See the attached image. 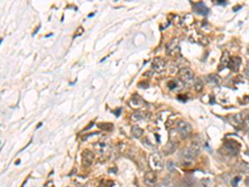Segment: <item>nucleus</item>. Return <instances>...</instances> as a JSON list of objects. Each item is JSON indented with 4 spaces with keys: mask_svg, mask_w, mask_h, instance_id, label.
<instances>
[{
    "mask_svg": "<svg viewBox=\"0 0 249 187\" xmlns=\"http://www.w3.org/2000/svg\"><path fill=\"white\" fill-rule=\"evenodd\" d=\"M199 151V146L196 143H194L191 146L185 147L184 149L182 150L181 153H180L182 161L185 163H189L195 158Z\"/></svg>",
    "mask_w": 249,
    "mask_h": 187,
    "instance_id": "nucleus-1",
    "label": "nucleus"
},
{
    "mask_svg": "<svg viewBox=\"0 0 249 187\" xmlns=\"http://www.w3.org/2000/svg\"><path fill=\"white\" fill-rule=\"evenodd\" d=\"M176 131L181 138H186L192 132L191 126L185 121H179L177 124Z\"/></svg>",
    "mask_w": 249,
    "mask_h": 187,
    "instance_id": "nucleus-2",
    "label": "nucleus"
},
{
    "mask_svg": "<svg viewBox=\"0 0 249 187\" xmlns=\"http://www.w3.org/2000/svg\"><path fill=\"white\" fill-rule=\"evenodd\" d=\"M179 77L180 81L185 83H189L194 80V72L188 67H184L179 71Z\"/></svg>",
    "mask_w": 249,
    "mask_h": 187,
    "instance_id": "nucleus-3",
    "label": "nucleus"
},
{
    "mask_svg": "<svg viewBox=\"0 0 249 187\" xmlns=\"http://www.w3.org/2000/svg\"><path fill=\"white\" fill-rule=\"evenodd\" d=\"M95 156L89 150H85L82 152V165L85 167H89L92 165V162L94 161Z\"/></svg>",
    "mask_w": 249,
    "mask_h": 187,
    "instance_id": "nucleus-4",
    "label": "nucleus"
},
{
    "mask_svg": "<svg viewBox=\"0 0 249 187\" xmlns=\"http://www.w3.org/2000/svg\"><path fill=\"white\" fill-rule=\"evenodd\" d=\"M241 65V58L238 57H231L229 58L228 67L233 71V72H237L239 67Z\"/></svg>",
    "mask_w": 249,
    "mask_h": 187,
    "instance_id": "nucleus-5",
    "label": "nucleus"
},
{
    "mask_svg": "<svg viewBox=\"0 0 249 187\" xmlns=\"http://www.w3.org/2000/svg\"><path fill=\"white\" fill-rule=\"evenodd\" d=\"M194 9V12H196L197 14L203 15V16H206L209 12V8L206 7V5L204 4L203 2H199L195 3Z\"/></svg>",
    "mask_w": 249,
    "mask_h": 187,
    "instance_id": "nucleus-6",
    "label": "nucleus"
},
{
    "mask_svg": "<svg viewBox=\"0 0 249 187\" xmlns=\"http://www.w3.org/2000/svg\"><path fill=\"white\" fill-rule=\"evenodd\" d=\"M168 87L169 89L176 90V91H180L184 87V82L179 80H171L168 83Z\"/></svg>",
    "mask_w": 249,
    "mask_h": 187,
    "instance_id": "nucleus-7",
    "label": "nucleus"
},
{
    "mask_svg": "<svg viewBox=\"0 0 249 187\" xmlns=\"http://www.w3.org/2000/svg\"><path fill=\"white\" fill-rule=\"evenodd\" d=\"M152 67H153V69H154L157 72H160L164 69V62L161 58L156 57V58H154L153 62H152Z\"/></svg>",
    "mask_w": 249,
    "mask_h": 187,
    "instance_id": "nucleus-8",
    "label": "nucleus"
},
{
    "mask_svg": "<svg viewBox=\"0 0 249 187\" xmlns=\"http://www.w3.org/2000/svg\"><path fill=\"white\" fill-rule=\"evenodd\" d=\"M150 163L152 164L153 167L156 168L157 170H160L163 166V161H162L161 158L158 155H153L152 156Z\"/></svg>",
    "mask_w": 249,
    "mask_h": 187,
    "instance_id": "nucleus-9",
    "label": "nucleus"
},
{
    "mask_svg": "<svg viewBox=\"0 0 249 187\" xmlns=\"http://www.w3.org/2000/svg\"><path fill=\"white\" fill-rule=\"evenodd\" d=\"M157 175L154 171L148 172L144 175V181L147 185H152L154 184V182L156 181Z\"/></svg>",
    "mask_w": 249,
    "mask_h": 187,
    "instance_id": "nucleus-10",
    "label": "nucleus"
},
{
    "mask_svg": "<svg viewBox=\"0 0 249 187\" xmlns=\"http://www.w3.org/2000/svg\"><path fill=\"white\" fill-rule=\"evenodd\" d=\"M237 142L233 141H228L225 143V147L227 150H228L230 153H233V155H237L238 153L239 147L236 146Z\"/></svg>",
    "mask_w": 249,
    "mask_h": 187,
    "instance_id": "nucleus-11",
    "label": "nucleus"
},
{
    "mask_svg": "<svg viewBox=\"0 0 249 187\" xmlns=\"http://www.w3.org/2000/svg\"><path fill=\"white\" fill-rule=\"evenodd\" d=\"M175 149H176V144L174 143V142L170 141L164 146V152L166 155L171 154V153H173L175 151Z\"/></svg>",
    "mask_w": 249,
    "mask_h": 187,
    "instance_id": "nucleus-12",
    "label": "nucleus"
},
{
    "mask_svg": "<svg viewBox=\"0 0 249 187\" xmlns=\"http://www.w3.org/2000/svg\"><path fill=\"white\" fill-rule=\"evenodd\" d=\"M143 132H144V131L138 126H134L131 128V134L135 138H139L143 135Z\"/></svg>",
    "mask_w": 249,
    "mask_h": 187,
    "instance_id": "nucleus-13",
    "label": "nucleus"
},
{
    "mask_svg": "<svg viewBox=\"0 0 249 187\" xmlns=\"http://www.w3.org/2000/svg\"><path fill=\"white\" fill-rule=\"evenodd\" d=\"M143 118H144V113L141 112H134V113H133L131 116V119L133 120V121H134V122H136V121H140V120H142Z\"/></svg>",
    "mask_w": 249,
    "mask_h": 187,
    "instance_id": "nucleus-14",
    "label": "nucleus"
},
{
    "mask_svg": "<svg viewBox=\"0 0 249 187\" xmlns=\"http://www.w3.org/2000/svg\"><path fill=\"white\" fill-rule=\"evenodd\" d=\"M176 48H178V40L174 39L169 44V47H167L168 51L170 52H172L173 51H175Z\"/></svg>",
    "mask_w": 249,
    "mask_h": 187,
    "instance_id": "nucleus-15",
    "label": "nucleus"
},
{
    "mask_svg": "<svg viewBox=\"0 0 249 187\" xmlns=\"http://www.w3.org/2000/svg\"><path fill=\"white\" fill-rule=\"evenodd\" d=\"M97 127L105 131H110L113 128V125L111 123H99L97 124Z\"/></svg>",
    "mask_w": 249,
    "mask_h": 187,
    "instance_id": "nucleus-16",
    "label": "nucleus"
},
{
    "mask_svg": "<svg viewBox=\"0 0 249 187\" xmlns=\"http://www.w3.org/2000/svg\"><path fill=\"white\" fill-rule=\"evenodd\" d=\"M208 79H209V82H214L215 84H218L219 82H220V77L218 76H217V75H209V77H208Z\"/></svg>",
    "mask_w": 249,
    "mask_h": 187,
    "instance_id": "nucleus-17",
    "label": "nucleus"
},
{
    "mask_svg": "<svg viewBox=\"0 0 249 187\" xmlns=\"http://www.w3.org/2000/svg\"><path fill=\"white\" fill-rule=\"evenodd\" d=\"M203 86H204V84H203V82H201V80L199 79L198 81H196V83H195V89L197 90V91H201L202 89H203Z\"/></svg>",
    "mask_w": 249,
    "mask_h": 187,
    "instance_id": "nucleus-18",
    "label": "nucleus"
},
{
    "mask_svg": "<svg viewBox=\"0 0 249 187\" xmlns=\"http://www.w3.org/2000/svg\"><path fill=\"white\" fill-rule=\"evenodd\" d=\"M240 180H241V178H240L239 176L235 177V178H234V179L232 180V185H233V186L237 187V183L240 181Z\"/></svg>",
    "mask_w": 249,
    "mask_h": 187,
    "instance_id": "nucleus-19",
    "label": "nucleus"
},
{
    "mask_svg": "<svg viewBox=\"0 0 249 187\" xmlns=\"http://www.w3.org/2000/svg\"><path fill=\"white\" fill-rule=\"evenodd\" d=\"M246 72H247V76H248V77H249V62H247V65Z\"/></svg>",
    "mask_w": 249,
    "mask_h": 187,
    "instance_id": "nucleus-20",
    "label": "nucleus"
},
{
    "mask_svg": "<svg viewBox=\"0 0 249 187\" xmlns=\"http://www.w3.org/2000/svg\"><path fill=\"white\" fill-rule=\"evenodd\" d=\"M246 185H247V187H249V177H248V178H247Z\"/></svg>",
    "mask_w": 249,
    "mask_h": 187,
    "instance_id": "nucleus-21",
    "label": "nucleus"
},
{
    "mask_svg": "<svg viewBox=\"0 0 249 187\" xmlns=\"http://www.w3.org/2000/svg\"><path fill=\"white\" fill-rule=\"evenodd\" d=\"M218 3H220V4H224V3H226V2H225V1H219Z\"/></svg>",
    "mask_w": 249,
    "mask_h": 187,
    "instance_id": "nucleus-22",
    "label": "nucleus"
},
{
    "mask_svg": "<svg viewBox=\"0 0 249 187\" xmlns=\"http://www.w3.org/2000/svg\"><path fill=\"white\" fill-rule=\"evenodd\" d=\"M93 16H94V13H92V14H91V15H88V17H93Z\"/></svg>",
    "mask_w": 249,
    "mask_h": 187,
    "instance_id": "nucleus-23",
    "label": "nucleus"
},
{
    "mask_svg": "<svg viewBox=\"0 0 249 187\" xmlns=\"http://www.w3.org/2000/svg\"><path fill=\"white\" fill-rule=\"evenodd\" d=\"M155 187H163V186H162L161 185H156V186H155Z\"/></svg>",
    "mask_w": 249,
    "mask_h": 187,
    "instance_id": "nucleus-24",
    "label": "nucleus"
},
{
    "mask_svg": "<svg viewBox=\"0 0 249 187\" xmlns=\"http://www.w3.org/2000/svg\"><path fill=\"white\" fill-rule=\"evenodd\" d=\"M26 183H27V180H26V181H25V182H24V184L22 185V187H24V185H25V184H26Z\"/></svg>",
    "mask_w": 249,
    "mask_h": 187,
    "instance_id": "nucleus-25",
    "label": "nucleus"
},
{
    "mask_svg": "<svg viewBox=\"0 0 249 187\" xmlns=\"http://www.w3.org/2000/svg\"><path fill=\"white\" fill-rule=\"evenodd\" d=\"M248 53H249V50H248Z\"/></svg>",
    "mask_w": 249,
    "mask_h": 187,
    "instance_id": "nucleus-26",
    "label": "nucleus"
}]
</instances>
